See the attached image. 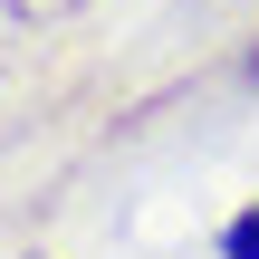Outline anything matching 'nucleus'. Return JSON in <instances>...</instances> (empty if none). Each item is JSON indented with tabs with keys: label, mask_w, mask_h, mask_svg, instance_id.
<instances>
[{
	"label": "nucleus",
	"mask_w": 259,
	"mask_h": 259,
	"mask_svg": "<svg viewBox=\"0 0 259 259\" xmlns=\"http://www.w3.org/2000/svg\"><path fill=\"white\" fill-rule=\"evenodd\" d=\"M221 259H259V202H250V211H231V231H221Z\"/></svg>",
	"instance_id": "obj_1"
},
{
	"label": "nucleus",
	"mask_w": 259,
	"mask_h": 259,
	"mask_svg": "<svg viewBox=\"0 0 259 259\" xmlns=\"http://www.w3.org/2000/svg\"><path fill=\"white\" fill-rule=\"evenodd\" d=\"M250 77H259V48H250Z\"/></svg>",
	"instance_id": "obj_2"
}]
</instances>
